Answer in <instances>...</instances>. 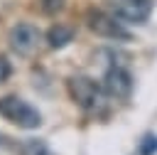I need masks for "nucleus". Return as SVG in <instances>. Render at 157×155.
Here are the masks:
<instances>
[{"instance_id":"10","label":"nucleus","mask_w":157,"mask_h":155,"mask_svg":"<svg viewBox=\"0 0 157 155\" xmlns=\"http://www.w3.org/2000/svg\"><path fill=\"white\" fill-rule=\"evenodd\" d=\"M39 7H42L44 15L54 17V15H59V12L66 7V0H39Z\"/></svg>"},{"instance_id":"12","label":"nucleus","mask_w":157,"mask_h":155,"mask_svg":"<svg viewBox=\"0 0 157 155\" xmlns=\"http://www.w3.org/2000/svg\"><path fill=\"white\" fill-rule=\"evenodd\" d=\"M0 143H2V135H0Z\"/></svg>"},{"instance_id":"7","label":"nucleus","mask_w":157,"mask_h":155,"mask_svg":"<svg viewBox=\"0 0 157 155\" xmlns=\"http://www.w3.org/2000/svg\"><path fill=\"white\" fill-rule=\"evenodd\" d=\"M47 47L49 49H64L69 42H74V30L69 27V25H61V22H56V25H52L49 30H47Z\"/></svg>"},{"instance_id":"9","label":"nucleus","mask_w":157,"mask_h":155,"mask_svg":"<svg viewBox=\"0 0 157 155\" xmlns=\"http://www.w3.org/2000/svg\"><path fill=\"white\" fill-rule=\"evenodd\" d=\"M137 155H157V133H145L137 143Z\"/></svg>"},{"instance_id":"4","label":"nucleus","mask_w":157,"mask_h":155,"mask_svg":"<svg viewBox=\"0 0 157 155\" xmlns=\"http://www.w3.org/2000/svg\"><path fill=\"white\" fill-rule=\"evenodd\" d=\"M125 25H128V22H123L115 12L91 10V12L86 15V27H88L93 34L103 37V39H115V42H128V39H132V34H130V30H128Z\"/></svg>"},{"instance_id":"8","label":"nucleus","mask_w":157,"mask_h":155,"mask_svg":"<svg viewBox=\"0 0 157 155\" xmlns=\"http://www.w3.org/2000/svg\"><path fill=\"white\" fill-rule=\"evenodd\" d=\"M22 155H54L52 153V148L44 143V140H27V143H22Z\"/></svg>"},{"instance_id":"6","label":"nucleus","mask_w":157,"mask_h":155,"mask_svg":"<svg viewBox=\"0 0 157 155\" xmlns=\"http://www.w3.org/2000/svg\"><path fill=\"white\" fill-rule=\"evenodd\" d=\"M110 10L128 25H145L152 15V0H108Z\"/></svg>"},{"instance_id":"3","label":"nucleus","mask_w":157,"mask_h":155,"mask_svg":"<svg viewBox=\"0 0 157 155\" xmlns=\"http://www.w3.org/2000/svg\"><path fill=\"white\" fill-rule=\"evenodd\" d=\"M44 42H47L44 32L32 22H17L7 32V44L17 57H34L44 47Z\"/></svg>"},{"instance_id":"2","label":"nucleus","mask_w":157,"mask_h":155,"mask_svg":"<svg viewBox=\"0 0 157 155\" xmlns=\"http://www.w3.org/2000/svg\"><path fill=\"white\" fill-rule=\"evenodd\" d=\"M0 118H5L7 123H12L22 130H34L42 125V113L32 103L20 98L17 93H7L0 98Z\"/></svg>"},{"instance_id":"5","label":"nucleus","mask_w":157,"mask_h":155,"mask_svg":"<svg viewBox=\"0 0 157 155\" xmlns=\"http://www.w3.org/2000/svg\"><path fill=\"white\" fill-rule=\"evenodd\" d=\"M101 84L105 89V93L115 101H128L132 96V89H135V81H132V74L128 71V66L118 64V62H110L101 76Z\"/></svg>"},{"instance_id":"11","label":"nucleus","mask_w":157,"mask_h":155,"mask_svg":"<svg viewBox=\"0 0 157 155\" xmlns=\"http://www.w3.org/2000/svg\"><path fill=\"white\" fill-rule=\"evenodd\" d=\"M10 76H12V62L5 54H0V84H5Z\"/></svg>"},{"instance_id":"1","label":"nucleus","mask_w":157,"mask_h":155,"mask_svg":"<svg viewBox=\"0 0 157 155\" xmlns=\"http://www.w3.org/2000/svg\"><path fill=\"white\" fill-rule=\"evenodd\" d=\"M66 91L71 96V101L88 116H105L108 113V101L110 96L105 93L103 84L96 81L93 76H86V74H76V76H69L66 79Z\"/></svg>"}]
</instances>
